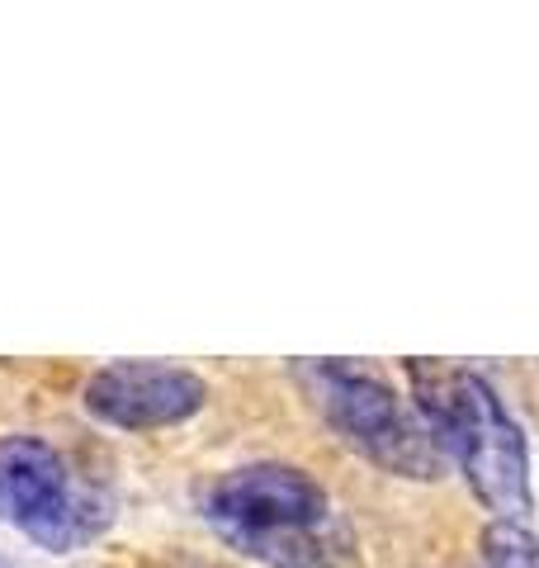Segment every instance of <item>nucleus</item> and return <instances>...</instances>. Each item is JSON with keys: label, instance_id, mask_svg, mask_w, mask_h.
<instances>
[{"label": "nucleus", "instance_id": "nucleus-1", "mask_svg": "<svg viewBox=\"0 0 539 568\" xmlns=\"http://www.w3.org/2000/svg\"><path fill=\"white\" fill-rule=\"evenodd\" d=\"M204 521L265 568H346L350 526L308 469L261 459L218 474L200 497Z\"/></svg>", "mask_w": 539, "mask_h": 568}, {"label": "nucleus", "instance_id": "nucleus-2", "mask_svg": "<svg viewBox=\"0 0 539 568\" xmlns=\"http://www.w3.org/2000/svg\"><path fill=\"white\" fill-rule=\"evenodd\" d=\"M417 417L430 440L440 446L469 478V488L497 511V521H520L535 511L530 497V450L526 432L501 407L497 388L464 365L411 361L407 365Z\"/></svg>", "mask_w": 539, "mask_h": 568}, {"label": "nucleus", "instance_id": "nucleus-3", "mask_svg": "<svg viewBox=\"0 0 539 568\" xmlns=\"http://www.w3.org/2000/svg\"><path fill=\"white\" fill-rule=\"evenodd\" d=\"M298 384L308 388L332 432L369 465L398 478H417V484H430L440 474V446L379 369L355 361H303Z\"/></svg>", "mask_w": 539, "mask_h": 568}, {"label": "nucleus", "instance_id": "nucleus-4", "mask_svg": "<svg viewBox=\"0 0 539 568\" xmlns=\"http://www.w3.org/2000/svg\"><path fill=\"white\" fill-rule=\"evenodd\" d=\"M0 521L52 555H71L104 530V511L58 446L43 436H0Z\"/></svg>", "mask_w": 539, "mask_h": 568}, {"label": "nucleus", "instance_id": "nucleus-5", "mask_svg": "<svg viewBox=\"0 0 539 568\" xmlns=\"http://www.w3.org/2000/svg\"><path fill=\"white\" fill-rule=\"evenodd\" d=\"M85 413L119 426V432H161L204 413L209 384L194 369L156 365V361H119L104 365L81 388Z\"/></svg>", "mask_w": 539, "mask_h": 568}, {"label": "nucleus", "instance_id": "nucleus-6", "mask_svg": "<svg viewBox=\"0 0 539 568\" xmlns=\"http://www.w3.org/2000/svg\"><path fill=\"white\" fill-rule=\"evenodd\" d=\"M482 564L488 568H539V536L520 521H492L482 530Z\"/></svg>", "mask_w": 539, "mask_h": 568}, {"label": "nucleus", "instance_id": "nucleus-7", "mask_svg": "<svg viewBox=\"0 0 539 568\" xmlns=\"http://www.w3.org/2000/svg\"><path fill=\"white\" fill-rule=\"evenodd\" d=\"M0 568H14V564H10V559H0Z\"/></svg>", "mask_w": 539, "mask_h": 568}]
</instances>
